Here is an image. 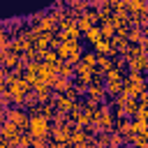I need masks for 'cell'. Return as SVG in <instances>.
Listing matches in <instances>:
<instances>
[{"label": "cell", "instance_id": "cell-12", "mask_svg": "<svg viewBox=\"0 0 148 148\" xmlns=\"http://www.w3.org/2000/svg\"><path fill=\"white\" fill-rule=\"evenodd\" d=\"M7 46H9V37H7L5 28H0V51H5Z\"/></svg>", "mask_w": 148, "mask_h": 148}, {"label": "cell", "instance_id": "cell-8", "mask_svg": "<svg viewBox=\"0 0 148 148\" xmlns=\"http://www.w3.org/2000/svg\"><path fill=\"white\" fill-rule=\"evenodd\" d=\"M69 9H74V14H83L90 7V0H67Z\"/></svg>", "mask_w": 148, "mask_h": 148}, {"label": "cell", "instance_id": "cell-2", "mask_svg": "<svg viewBox=\"0 0 148 148\" xmlns=\"http://www.w3.org/2000/svg\"><path fill=\"white\" fill-rule=\"evenodd\" d=\"M28 132H30V136H32V139H46V136L51 134L49 118H46V116H42L39 111H37V113H32V116H30V120H28Z\"/></svg>", "mask_w": 148, "mask_h": 148}, {"label": "cell", "instance_id": "cell-14", "mask_svg": "<svg viewBox=\"0 0 148 148\" xmlns=\"http://www.w3.org/2000/svg\"><path fill=\"white\" fill-rule=\"evenodd\" d=\"M143 37H146V42H148V23L143 25Z\"/></svg>", "mask_w": 148, "mask_h": 148}, {"label": "cell", "instance_id": "cell-11", "mask_svg": "<svg viewBox=\"0 0 148 148\" xmlns=\"http://www.w3.org/2000/svg\"><path fill=\"white\" fill-rule=\"evenodd\" d=\"M146 130H148V120H136V118L132 120V132L134 134H143Z\"/></svg>", "mask_w": 148, "mask_h": 148}, {"label": "cell", "instance_id": "cell-4", "mask_svg": "<svg viewBox=\"0 0 148 148\" xmlns=\"http://www.w3.org/2000/svg\"><path fill=\"white\" fill-rule=\"evenodd\" d=\"M7 120L14 123L18 130H28V120H30V116H25V113L18 111V109H12V111L7 113Z\"/></svg>", "mask_w": 148, "mask_h": 148}, {"label": "cell", "instance_id": "cell-7", "mask_svg": "<svg viewBox=\"0 0 148 148\" xmlns=\"http://www.w3.org/2000/svg\"><path fill=\"white\" fill-rule=\"evenodd\" d=\"M83 37H86V42H88L90 46H95V44L102 39V28H99V25H92L90 30H86V32H83Z\"/></svg>", "mask_w": 148, "mask_h": 148}, {"label": "cell", "instance_id": "cell-3", "mask_svg": "<svg viewBox=\"0 0 148 148\" xmlns=\"http://www.w3.org/2000/svg\"><path fill=\"white\" fill-rule=\"evenodd\" d=\"M127 65H130V72H146L148 69V53H136V56H130L125 58Z\"/></svg>", "mask_w": 148, "mask_h": 148}, {"label": "cell", "instance_id": "cell-10", "mask_svg": "<svg viewBox=\"0 0 148 148\" xmlns=\"http://www.w3.org/2000/svg\"><path fill=\"white\" fill-rule=\"evenodd\" d=\"M79 62L90 65V67H97V53H95V51H88V53H83V56H81V60H79Z\"/></svg>", "mask_w": 148, "mask_h": 148}, {"label": "cell", "instance_id": "cell-5", "mask_svg": "<svg viewBox=\"0 0 148 148\" xmlns=\"http://www.w3.org/2000/svg\"><path fill=\"white\" fill-rule=\"evenodd\" d=\"M92 49H95V53H97V56H111V58H113V56L118 53V51L113 49V42H111V39H106V37H102Z\"/></svg>", "mask_w": 148, "mask_h": 148}, {"label": "cell", "instance_id": "cell-13", "mask_svg": "<svg viewBox=\"0 0 148 148\" xmlns=\"http://www.w3.org/2000/svg\"><path fill=\"white\" fill-rule=\"evenodd\" d=\"M7 74H9V72H7L5 67H0V88H2L5 83H7Z\"/></svg>", "mask_w": 148, "mask_h": 148}, {"label": "cell", "instance_id": "cell-6", "mask_svg": "<svg viewBox=\"0 0 148 148\" xmlns=\"http://www.w3.org/2000/svg\"><path fill=\"white\" fill-rule=\"evenodd\" d=\"M51 136H53L56 141H62V143H65V141L72 139V127L65 125V123H62V125H56V127L51 130Z\"/></svg>", "mask_w": 148, "mask_h": 148}, {"label": "cell", "instance_id": "cell-1", "mask_svg": "<svg viewBox=\"0 0 148 148\" xmlns=\"http://www.w3.org/2000/svg\"><path fill=\"white\" fill-rule=\"evenodd\" d=\"M56 53H58L60 60H67V62L76 65L81 60V56H83V46H81L79 39H65V42H58Z\"/></svg>", "mask_w": 148, "mask_h": 148}, {"label": "cell", "instance_id": "cell-9", "mask_svg": "<svg viewBox=\"0 0 148 148\" xmlns=\"http://www.w3.org/2000/svg\"><path fill=\"white\" fill-rule=\"evenodd\" d=\"M99 28H102V37H106V39H111V37L116 35V25H113L111 21H104Z\"/></svg>", "mask_w": 148, "mask_h": 148}]
</instances>
